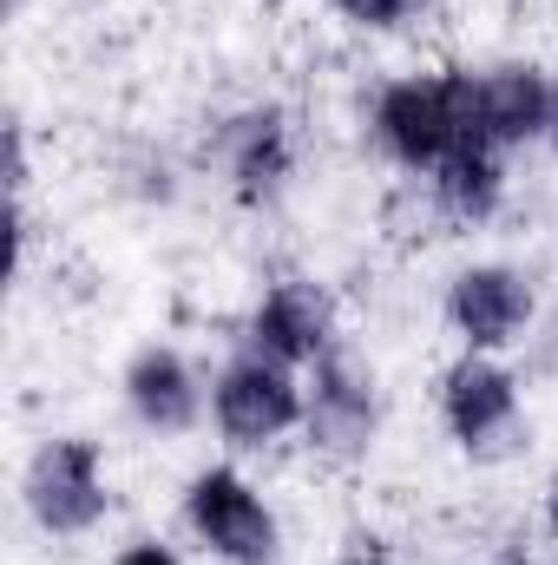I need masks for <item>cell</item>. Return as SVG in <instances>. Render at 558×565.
<instances>
[{"label": "cell", "mask_w": 558, "mask_h": 565, "mask_svg": "<svg viewBox=\"0 0 558 565\" xmlns=\"http://www.w3.org/2000/svg\"><path fill=\"white\" fill-rule=\"evenodd\" d=\"M447 93H453L460 145H480V151H506V145L546 139V113H552V79H546L539 66L447 73Z\"/></svg>", "instance_id": "6da1fadb"}, {"label": "cell", "mask_w": 558, "mask_h": 565, "mask_svg": "<svg viewBox=\"0 0 558 565\" xmlns=\"http://www.w3.org/2000/svg\"><path fill=\"white\" fill-rule=\"evenodd\" d=\"M20 493H26V513H33L46 533H60V540L93 533V526L112 513V493H106V473H99V447H93L86 434L46 440V447L26 460Z\"/></svg>", "instance_id": "7a4b0ae2"}, {"label": "cell", "mask_w": 558, "mask_h": 565, "mask_svg": "<svg viewBox=\"0 0 558 565\" xmlns=\"http://www.w3.org/2000/svg\"><path fill=\"white\" fill-rule=\"evenodd\" d=\"M184 513L197 526V540L230 565H270L277 559V520L257 500V487L230 467H204L184 493Z\"/></svg>", "instance_id": "3957f363"}, {"label": "cell", "mask_w": 558, "mask_h": 565, "mask_svg": "<svg viewBox=\"0 0 558 565\" xmlns=\"http://www.w3.org/2000/svg\"><path fill=\"white\" fill-rule=\"evenodd\" d=\"M211 408H217V427H224L237 447H264V440H277L282 427L302 422V388H296V375H289L282 362L244 355V362H230V369L217 375Z\"/></svg>", "instance_id": "277c9868"}, {"label": "cell", "mask_w": 558, "mask_h": 565, "mask_svg": "<svg viewBox=\"0 0 558 565\" xmlns=\"http://www.w3.org/2000/svg\"><path fill=\"white\" fill-rule=\"evenodd\" d=\"M440 415L466 454H493L506 434H519V382L493 355L466 349L440 382Z\"/></svg>", "instance_id": "5b68a950"}, {"label": "cell", "mask_w": 558, "mask_h": 565, "mask_svg": "<svg viewBox=\"0 0 558 565\" xmlns=\"http://www.w3.org/2000/svg\"><path fill=\"white\" fill-rule=\"evenodd\" d=\"M375 132H382V145L408 171H433L447 151H460V119H453L447 73H433V79H395L382 93V106H375Z\"/></svg>", "instance_id": "8992f818"}, {"label": "cell", "mask_w": 558, "mask_h": 565, "mask_svg": "<svg viewBox=\"0 0 558 565\" xmlns=\"http://www.w3.org/2000/svg\"><path fill=\"white\" fill-rule=\"evenodd\" d=\"M302 427H309V447H322L335 460H355L368 447V434H375V375L355 355L329 349L315 362V388H309Z\"/></svg>", "instance_id": "52a82bcc"}, {"label": "cell", "mask_w": 558, "mask_h": 565, "mask_svg": "<svg viewBox=\"0 0 558 565\" xmlns=\"http://www.w3.org/2000/svg\"><path fill=\"white\" fill-rule=\"evenodd\" d=\"M447 322L480 355L486 349H506L533 322V282L519 277V270H506V264H473V270H460L453 289H447Z\"/></svg>", "instance_id": "ba28073f"}, {"label": "cell", "mask_w": 558, "mask_h": 565, "mask_svg": "<svg viewBox=\"0 0 558 565\" xmlns=\"http://www.w3.org/2000/svg\"><path fill=\"white\" fill-rule=\"evenodd\" d=\"M250 342H257V355H270L282 369L322 362L335 349V302H329V289L309 282V277L277 282L257 302V316H250Z\"/></svg>", "instance_id": "9c48e42d"}, {"label": "cell", "mask_w": 558, "mask_h": 565, "mask_svg": "<svg viewBox=\"0 0 558 565\" xmlns=\"http://www.w3.org/2000/svg\"><path fill=\"white\" fill-rule=\"evenodd\" d=\"M126 402H132V415H139L144 427H158V434H184V427L197 422V408H204L197 375H191V362H184L178 349H139V355H132V369H126Z\"/></svg>", "instance_id": "30bf717a"}, {"label": "cell", "mask_w": 558, "mask_h": 565, "mask_svg": "<svg viewBox=\"0 0 558 565\" xmlns=\"http://www.w3.org/2000/svg\"><path fill=\"white\" fill-rule=\"evenodd\" d=\"M224 164H230V178H237V198H270L282 184V171H289V126H282V113H244V119H230V132H224Z\"/></svg>", "instance_id": "8fae6325"}, {"label": "cell", "mask_w": 558, "mask_h": 565, "mask_svg": "<svg viewBox=\"0 0 558 565\" xmlns=\"http://www.w3.org/2000/svg\"><path fill=\"white\" fill-rule=\"evenodd\" d=\"M500 191H506L500 151L460 145V151H447V158L433 164V204H440V217H453V224H486V217L500 211Z\"/></svg>", "instance_id": "7c38bea8"}, {"label": "cell", "mask_w": 558, "mask_h": 565, "mask_svg": "<svg viewBox=\"0 0 558 565\" xmlns=\"http://www.w3.org/2000/svg\"><path fill=\"white\" fill-rule=\"evenodd\" d=\"M355 26H395V20H408V7L415 0H335Z\"/></svg>", "instance_id": "4fadbf2b"}, {"label": "cell", "mask_w": 558, "mask_h": 565, "mask_svg": "<svg viewBox=\"0 0 558 565\" xmlns=\"http://www.w3.org/2000/svg\"><path fill=\"white\" fill-rule=\"evenodd\" d=\"M112 565H178V553H171V546H158V540H144V546H126Z\"/></svg>", "instance_id": "5bb4252c"}, {"label": "cell", "mask_w": 558, "mask_h": 565, "mask_svg": "<svg viewBox=\"0 0 558 565\" xmlns=\"http://www.w3.org/2000/svg\"><path fill=\"white\" fill-rule=\"evenodd\" d=\"M546 526H552V540H558V473L546 480Z\"/></svg>", "instance_id": "9a60e30c"}, {"label": "cell", "mask_w": 558, "mask_h": 565, "mask_svg": "<svg viewBox=\"0 0 558 565\" xmlns=\"http://www.w3.org/2000/svg\"><path fill=\"white\" fill-rule=\"evenodd\" d=\"M546 145H558V79H552V113H546Z\"/></svg>", "instance_id": "2e32d148"}, {"label": "cell", "mask_w": 558, "mask_h": 565, "mask_svg": "<svg viewBox=\"0 0 558 565\" xmlns=\"http://www.w3.org/2000/svg\"><path fill=\"white\" fill-rule=\"evenodd\" d=\"M513 565H533V559H513Z\"/></svg>", "instance_id": "e0dca14e"}]
</instances>
